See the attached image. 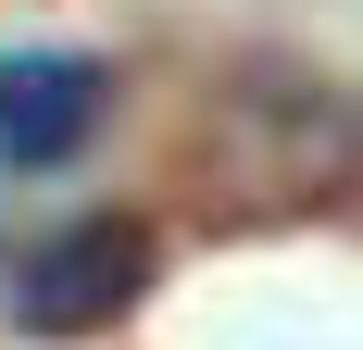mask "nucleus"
I'll use <instances>...</instances> for the list:
<instances>
[{
	"label": "nucleus",
	"instance_id": "1",
	"mask_svg": "<svg viewBox=\"0 0 363 350\" xmlns=\"http://www.w3.org/2000/svg\"><path fill=\"white\" fill-rule=\"evenodd\" d=\"M150 276H163V238L138 213H75V225H50L26 250L13 313H26V338H101V325H125L150 300Z\"/></svg>",
	"mask_w": 363,
	"mask_h": 350
},
{
	"label": "nucleus",
	"instance_id": "2",
	"mask_svg": "<svg viewBox=\"0 0 363 350\" xmlns=\"http://www.w3.org/2000/svg\"><path fill=\"white\" fill-rule=\"evenodd\" d=\"M101 113H113V75L88 63V50H0V163H75V150L101 138Z\"/></svg>",
	"mask_w": 363,
	"mask_h": 350
}]
</instances>
